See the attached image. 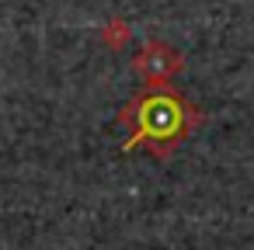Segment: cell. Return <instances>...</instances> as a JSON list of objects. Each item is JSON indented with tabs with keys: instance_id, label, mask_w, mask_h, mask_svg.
I'll return each instance as SVG.
<instances>
[{
	"instance_id": "cell-2",
	"label": "cell",
	"mask_w": 254,
	"mask_h": 250,
	"mask_svg": "<svg viewBox=\"0 0 254 250\" xmlns=\"http://www.w3.org/2000/svg\"><path fill=\"white\" fill-rule=\"evenodd\" d=\"M132 70L143 77L146 87H164V84H174V77L185 70V56L178 49H171L167 42L150 39V42H143L136 49Z\"/></svg>"
},
{
	"instance_id": "cell-1",
	"label": "cell",
	"mask_w": 254,
	"mask_h": 250,
	"mask_svg": "<svg viewBox=\"0 0 254 250\" xmlns=\"http://www.w3.org/2000/svg\"><path fill=\"white\" fill-rule=\"evenodd\" d=\"M202 122H205V111L195 101H188L174 84L143 87L119 111V125L129 129V139L122 150L126 153L146 150L153 160H167Z\"/></svg>"
}]
</instances>
